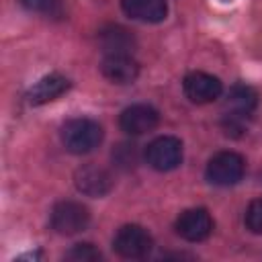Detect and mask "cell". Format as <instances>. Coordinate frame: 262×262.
I'll list each match as a JSON object with an SVG mask.
<instances>
[{
	"label": "cell",
	"instance_id": "obj_1",
	"mask_svg": "<svg viewBox=\"0 0 262 262\" xmlns=\"http://www.w3.org/2000/svg\"><path fill=\"white\" fill-rule=\"evenodd\" d=\"M102 127L94 119L78 117L63 125L61 129V141L68 151L72 154H88L102 141Z\"/></svg>",
	"mask_w": 262,
	"mask_h": 262
},
{
	"label": "cell",
	"instance_id": "obj_2",
	"mask_svg": "<svg viewBox=\"0 0 262 262\" xmlns=\"http://www.w3.org/2000/svg\"><path fill=\"white\" fill-rule=\"evenodd\" d=\"M246 172V162L239 154L235 151H219L215 154L205 170V176L211 184L217 186H231L237 184L244 178Z\"/></svg>",
	"mask_w": 262,
	"mask_h": 262
},
{
	"label": "cell",
	"instance_id": "obj_3",
	"mask_svg": "<svg viewBox=\"0 0 262 262\" xmlns=\"http://www.w3.org/2000/svg\"><path fill=\"white\" fill-rule=\"evenodd\" d=\"M90 213L82 203L61 201L51 209V227L61 235H74L88 227Z\"/></svg>",
	"mask_w": 262,
	"mask_h": 262
},
{
	"label": "cell",
	"instance_id": "obj_4",
	"mask_svg": "<svg viewBox=\"0 0 262 262\" xmlns=\"http://www.w3.org/2000/svg\"><path fill=\"white\" fill-rule=\"evenodd\" d=\"M145 160L158 172H168V170L178 168V164L182 162V143H180V139L172 137V135L156 137L145 147Z\"/></svg>",
	"mask_w": 262,
	"mask_h": 262
},
{
	"label": "cell",
	"instance_id": "obj_5",
	"mask_svg": "<svg viewBox=\"0 0 262 262\" xmlns=\"http://www.w3.org/2000/svg\"><path fill=\"white\" fill-rule=\"evenodd\" d=\"M151 246H154V239L147 233V229H143L141 225H133V223L131 225H123L117 231L115 239H113L115 252L121 258H131V260L147 256Z\"/></svg>",
	"mask_w": 262,
	"mask_h": 262
},
{
	"label": "cell",
	"instance_id": "obj_6",
	"mask_svg": "<svg viewBox=\"0 0 262 262\" xmlns=\"http://www.w3.org/2000/svg\"><path fill=\"white\" fill-rule=\"evenodd\" d=\"M176 233L186 239V242H203L211 235L213 231V219L207 209H186L178 215L176 223Z\"/></svg>",
	"mask_w": 262,
	"mask_h": 262
},
{
	"label": "cell",
	"instance_id": "obj_7",
	"mask_svg": "<svg viewBox=\"0 0 262 262\" xmlns=\"http://www.w3.org/2000/svg\"><path fill=\"white\" fill-rule=\"evenodd\" d=\"M182 88H184L186 98L196 102V104L213 102L223 92V84L219 82V78H215L211 74H205V72H190V74H186L184 82H182Z\"/></svg>",
	"mask_w": 262,
	"mask_h": 262
},
{
	"label": "cell",
	"instance_id": "obj_8",
	"mask_svg": "<svg viewBox=\"0 0 262 262\" xmlns=\"http://www.w3.org/2000/svg\"><path fill=\"white\" fill-rule=\"evenodd\" d=\"M158 123H160V113L149 104H131L119 117L121 129L129 135L147 133V131L156 129Z\"/></svg>",
	"mask_w": 262,
	"mask_h": 262
},
{
	"label": "cell",
	"instance_id": "obj_9",
	"mask_svg": "<svg viewBox=\"0 0 262 262\" xmlns=\"http://www.w3.org/2000/svg\"><path fill=\"white\" fill-rule=\"evenodd\" d=\"M100 70H102V76L115 84H131L139 76V63L131 57V53L104 55Z\"/></svg>",
	"mask_w": 262,
	"mask_h": 262
},
{
	"label": "cell",
	"instance_id": "obj_10",
	"mask_svg": "<svg viewBox=\"0 0 262 262\" xmlns=\"http://www.w3.org/2000/svg\"><path fill=\"white\" fill-rule=\"evenodd\" d=\"M68 90H70V80L66 76H61V74H49V76H43L41 80H37L29 88L27 100L31 104H45V102H51V100L59 98Z\"/></svg>",
	"mask_w": 262,
	"mask_h": 262
},
{
	"label": "cell",
	"instance_id": "obj_11",
	"mask_svg": "<svg viewBox=\"0 0 262 262\" xmlns=\"http://www.w3.org/2000/svg\"><path fill=\"white\" fill-rule=\"evenodd\" d=\"M76 186L80 192L88 196H104L113 188V178L104 168L98 166H84L76 172Z\"/></svg>",
	"mask_w": 262,
	"mask_h": 262
},
{
	"label": "cell",
	"instance_id": "obj_12",
	"mask_svg": "<svg viewBox=\"0 0 262 262\" xmlns=\"http://www.w3.org/2000/svg\"><path fill=\"white\" fill-rule=\"evenodd\" d=\"M98 43H100L104 55L131 53L135 47V37L129 29H125L121 25H108L98 31Z\"/></svg>",
	"mask_w": 262,
	"mask_h": 262
},
{
	"label": "cell",
	"instance_id": "obj_13",
	"mask_svg": "<svg viewBox=\"0 0 262 262\" xmlns=\"http://www.w3.org/2000/svg\"><path fill=\"white\" fill-rule=\"evenodd\" d=\"M121 8L127 16L143 23H162L168 14L166 0H121Z\"/></svg>",
	"mask_w": 262,
	"mask_h": 262
},
{
	"label": "cell",
	"instance_id": "obj_14",
	"mask_svg": "<svg viewBox=\"0 0 262 262\" xmlns=\"http://www.w3.org/2000/svg\"><path fill=\"white\" fill-rule=\"evenodd\" d=\"M256 104H258V94L254 88H250L246 84H235L227 94V106L231 113L252 115Z\"/></svg>",
	"mask_w": 262,
	"mask_h": 262
},
{
	"label": "cell",
	"instance_id": "obj_15",
	"mask_svg": "<svg viewBox=\"0 0 262 262\" xmlns=\"http://www.w3.org/2000/svg\"><path fill=\"white\" fill-rule=\"evenodd\" d=\"M27 10L45 14L51 18H59L63 14V2L61 0H18Z\"/></svg>",
	"mask_w": 262,
	"mask_h": 262
},
{
	"label": "cell",
	"instance_id": "obj_16",
	"mask_svg": "<svg viewBox=\"0 0 262 262\" xmlns=\"http://www.w3.org/2000/svg\"><path fill=\"white\" fill-rule=\"evenodd\" d=\"M246 227L256 233V235H262V199H256L248 205L246 209Z\"/></svg>",
	"mask_w": 262,
	"mask_h": 262
},
{
	"label": "cell",
	"instance_id": "obj_17",
	"mask_svg": "<svg viewBox=\"0 0 262 262\" xmlns=\"http://www.w3.org/2000/svg\"><path fill=\"white\" fill-rule=\"evenodd\" d=\"M113 160L121 168H133L137 164V149H135V145L133 143H121L119 147H115Z\"/></svg>",
	"mask_w": 262,
	"mask_h": 262
},
{
	"label": "cell",
	"instance_id": "obj_18",
	"mask_svg": "<svg viewBox=\"0 0 262 262\" xmlns=\"http://www.w3.org/2000/svg\"><path fill=\"white\" fill-rule=\"evenodd\" d=\"M66 258L68 260H76V262H92V260H98L100 258V252L92 244H76L66 254Z\"/></svg>",
	"mask_w": 262,
	"mask_h": 262
}]
</instances>
